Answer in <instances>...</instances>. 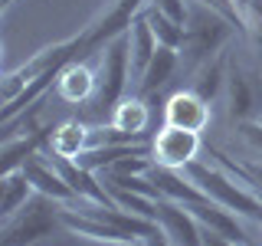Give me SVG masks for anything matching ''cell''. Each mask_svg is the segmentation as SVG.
<instances>
[{"mask_svg": "<svg viewBox=\"0 0 262 246\" xmlns=\"http://www.w3.org/2000/svg\"><path fill=\"white\" fill-rule=\"evenodd\" d=\"M147 4H151V0H112V4L82 30V49H79L76 59H92V56H98L112 39H118L121 33H128L131 23L138 20V13H141Z\"/></svg>", "mask_w": 262, "mask_h": 246, "instance_id": "5", "label": "cell"}, {"mask_svg": "<svg viewBox=\"0 0 262 246\" xmlns=\"http://www.w3.org/2000/svg\"><path fill=\"white\" fill-rule=\"evenodd\" d=\"M154 10H161L164 16H170V20H177L180 27H187V20H190V7H187V0H151Z\"/></svg>", "mask_w": 262, "mask_h": 246, "instance_id": "19", "label": "cell"}, {"mask_svg": "<svg viewBox=\"0 0 262 246\" xmlns=\"http://www.w3.org/2000/svg\"><path fill=\"white\" fill-rule=\"evenodd\" d=\"M239 30L229 16L216 13L213 7L207 4H196L190 7V20H187V39H184V49H180V59H184L187 69H196V66H203L207 59L213 56L226 53L229 39H233V33Z\"/></svg>", "mask_w": 262, "mask_h": 246, "instance_id": "2", "label": "cell"}, {"mask_svg": "<svg viewBox=\"0 0 262 246\" xmlns=\"http://www.w3.org/2000/svg\"><path fill=\"white\" fill-rule=\"evenodd\" d=\"M177 66H180V53H177V49L158 46V53H154V59L147 63L144 76L138 79L135 95H141V98H154V95H158V92H161L164 86H167L170 79H174Z\"/></svg>", "mask_w": 262, "mask_h": 246, "instance_id": "13", "label": "cell"}, {"mask_svg": "<svg viewBox=\"0 0 262 246\" xmlns=\"http://www.w3.org/2000/svg\"><path fill=\"white\" fill-rule=\"evenodd\" d=\"M33 194H36V191H33V184L27 180L23 171L0 174V223H4V220H10Z\"/></svg>", "mask_w": 262, "mask_h": 246, "instance_id": "17", "label": "cell"}, {"mask_svg": "<svg viewBox=\"0 0 262 246\" xmlns=\"http://www.w3.org/2000/svg\"><path fill=\"white\" fill-rule=\"evenodd\" d=\"M62 227V203L46 194H33L10 220L0 223V246H33Z\"/></svg>", "mask_w": 262, "mask_h": 246, "instance_id": "3", "label": "cell"}, {"mask_svg": "<svg viewBox=\"0 0 262 246\" xmlns=\"http://www.w3.org/2000/svg\"><path fill=\"white\" fill-rule=\"evenodd\" d=\"M131 82V53H128V33L112 39L98 53L95 63V95L79 109V118L89 125H108L115 105L125 98V89Z\"/></svg>", "mask_w": 262, "mask_h": 246, "instance_id": "1", "label": "cell"}, {"mask_svg": "<svg viewBox=\"0 0 262 246\" xmlns=\"http://www.w3.org/2000/svg\"><path fill=\"white\" fill-rule=\"evenodd\" d=\"M79 49H82V33L62 39V43H56V46L39 49L36 56H30V59L23 63V66H16V69H7L4 72V82H0V98H4V105L13 102V98L30 86V82L46 79V76H59L66 66L79 56Z\"/></svg>", "mask_w": 262, "mask_h": 246, "instance_id": "4", "label": "cell"}, {"mask_svg": "<svg viewBox=\"0 0 262 246\" xmlns=\"http://www.w3.org/2000/svg\"><path fill=\"white\" fill-rule=\"evenodd\" d=\"M164 125H174V128H184V131H207L210 102L200 98L193 89H177L164 102Z\"/></svg>", "mask_w": 262, "mask_h": 246, "instance_id": "8", "label": "cell"}, {"mask_svg": "<svg viewBox=\"0 0 262 246\" xmlns=\"http://www.w3.org/2000/svg\"><path fill=\"white\" fill-rule=\"evenodd\" d=\"M13 4V0H0V7H4V10H7V7H10Z\"/></svg>", "mask_w": 262, "mask_h": 246, "instance_id": "23", "label": "cell"}, {"mask_svg": "<svg viewBox=\"0 0 262 246\" xmlns=\"http://www.w3.org/2000/svg\"><path fill=\"white\" fill-rule=\"evenodd\" d=\"M56 95L69 105H85L95 95V69L89 66V59H72L56 79Z\"/></svg>", "mask_w": 262, "mask_h": 246, "instance_id": "11", "label": "cell"}, {"mask_svg": "<svg viewBox=\"0 0 262 246\" xmlns=\"http://www.w3.org/2000/svg\"><path fill=\"white\" fill-rule=\"evenodd\" d=\"M154 220L161 223L164 236L170 246H203V233H200V220L187 210V203L170 200V197H158L154 200Z\"/></svg>", "mask_w": 262, "mask_h": 246, "instance_id": "7", "label": "cell"}, {"mask_svg": "<svg viewBox=\"0 0 262 246\" xmlns=\"http://www.w3.org/2000/svg\"><path fill=\"white\" fill-rule=\"evenodd\" d=\"M200 233H203V246H243V243L226 240L223 233H216V230H210V227H203V223H200Z\"/></svg>", "mask_w": 262, "mask_h": 246, "instance_id": "21", "label": "cell"}, {"mask_svg": "<svg viewBox=\"0 0 262 246\" xmlns=\"http://www.w3.org/2000/svg\"><path fill=\"white\" fill-rule=\"evenodd\" d=\"M89 148H95V125H89L82 118H69L53 128V138H49L46 151L59 154V158H79Z\"/></svg>", "mask_w": 262, "mask_h": 246, "instance_id": "12", "label": "cell"}, {"mask_svg": "<svg viewBox=\"0 0 262 246\" xmlns=\"http://www.w3.org/2000/svg\"><path fill=\"white\" fill-rule=\"evenodd\" d=\"M233 4H236V10H239V16H243V13H246V7H249L252 0H233Z\"/></svg>", "mask_w": 262, "mask_h": 246, "instance_id": "22", "label": "cell"}, {"mask_svg": "<svg viewBox=\"0 0 262 246\" xmlns=\"http://www.w3.org/2000/svg\"><path fill=\"white\" fill-rule=\"evenodd\" d=\"M239 131H243V138L249 141L256 151H262V118H249V121H239Z\"/></svg>", "mask_w": 262, "mask_h": 246, "instance_id": "20", "label": "cell"}, {"mask_svg": "<svg viewBox=\"0 0 262 246\" xmlns=\"http://www.w3.org/2000/svg\"><path fill=\"white\" fill-rule=\"evenodd\" d=\"M108 125L115 131L128 138V141H144L147 138V125H151V105L141 95H125L118 105H115Z\"/></svg>", "mask_w": 262, "mask_h": 246, "instance_id": "10", "label": "cell"}, {"mask_svg": "<svg viewBox=\"0 0 262 246\" xmlns=\"http://www.w3.org/2000/svg\"><path fill=\"white\" fill-rule=\"evenodd\" d=\"M226 72H229V59H226V53H220V56H213V59H207L203 66H196V69H193L190 89L213 105V102H216V95L226 89Z\"/></svg>", "mask_w": 262, "mask_h": 246, "instance_id": "16", "label": "cell"}, {"mask_svg": "<svg viewBox=\"0 0 262 246\" xmlns=\"http://www.w3.org/2000/svg\"><path fill=\"white\" fill-rule=\"evenodd\" d=\"M141 16L147 20V27H151L154 33V39H158L161 46H167V49H184V39H187V27H180L177 20H170V16H164L161 10H154L151 4L141 10Z\"/></svg>", "mask_w": 262, "mask_h": 246, "instance_id": "18", "label": "cell"}, {"mask_svg": "<svg viewBox=\"0 0 262 246\" xmlns=\"http://www.w3.org/2000/svg\"><path fill=\"white\" fill-rule=\"evenodd\" d=\"M226 102H229V118L239 125V121H249L252 112H256V89H252V79H246V72L239 66H229L226 72Z\"/></svg>", "mask_w": 262, "mask_h": 246, "instance_id": "14", "label": "cell"}, {"mask_svg": "<svg viewBox=\"0 0 262 246\" xmlns=\"http://www.w3.org/2000/svg\"><path fill=\"white\" fill-rule=\"evenodd\" d=\"M20 171L27 174V180L33 184V191H36V194H46V197H53V200L66 203V207L79 200L76 191H72V187L62 180V174L53 168V161H49L43 151H39V154H33V158H30L27 164H23Z\"/></svg>", "mask_w": 262, "mask_h": 246, "instance_id": "9", "label": "cell"}, {"mask_svg": "<svg viewBox=\"0 0 262 246\" xmlns=\"http://www.w3.org/2000/svg\"><path fill=\"white\" fill-rule=\"evenodd\" d=\"M151 161L161 164V168H170V171H184L187 164L196 161L203 148V138L200 131H184V128H174V125H161L158 135L151 138Z\"/></svg>", "mask_w": 262, "mask_h": 246, "instance_id": "6", "label": "cell"}, {"mask_svg": "<svg viewBox=\"0 0 262 246\" xmlns=\"http://www.w3.org/2000/svg\"><path fill=\"white\" fill-rule=\"evenodd\" d=\"M158 39H154V33L151 27H147V20L141 13H138V20L131 23V30H128V53H131V82L138 86V79L144 76V69H147V63L154 59V53H158Z\"/></svg>", "mask_w": 262, "mask_h": 246, "instance_id": "15", "label": "cell"}]
</instances>
